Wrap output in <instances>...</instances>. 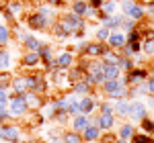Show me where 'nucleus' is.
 <instances>
[{
    "label": "nucleus",
    "mask_w": 154,
    "mask_h": 143,
    "mask_svg": "<svg viewBox=\"0 0 154 143\" xmlns=\"http://www.w3.org/2000/svg\"><path fill=\"white\" fill-rule=\"evenodd\" d=\"M37 53H39V57H41V63H43V66L54 60V47H51L49 43H43V45L39 47V51H37Z\"/></svg>",
    "instance_id": "nucleus-24"
},
{
    "label": "nucleus",
    "mask_w": 154,
    "mask_h": 143,
    "mask_svg": "<svg viewBox=\"0 0 154 143\" xmlns=\"http://www.w3.org/2000/svg\"><path fill=\"white\" fill-rule=\"evenodd\" d=\"M117 66H119V70L123 72H130L134 66H138V61L134 60V57H125V55H119V61H117Z\"/></svg>",
    "instance_id": "nucleus-28"
},
{
    "label": "nucleus",
    "mask_w": 154,
    "mask_h": 143,
    "mask_svg": "<svg viewBox=\"0 0 154 143\" xmlns=\"http://www.w3.org/2000/svg\"><path fill=\"white\" fill-rule=\"evenodd\" d=\"M11 41H12L11 27H8L6 23H0V47H6Z\"/></svg>",
    "instance_id": "nucleus-26"
},
{
    "label": "nucleus",
    "mask_w": 154,
    "mask_h": 143,
    "mask_svg": "<svg viewBox=\"0 0 154 143\" xmlns=\"http://www.w3.org/2000/svg\"><path fill=\"white\" fill-rule=\"evenodd\" d=\"M39 66H43V63H41V57H39V53H37V51H25L23 60H21V68L33 72V70H37Z\"/></svg>",
    "instance_id": "nucleus-11"
},
{
    "label": "nucleus",
    "mask_w": 154,
    "mask_h": 143,
    "mask_svg": "<svg viewBox=\"0 0 154 143\" xmlns=\"http://www.w3.org/2000/svg\"><path fill=\"white\" fill-rule=\"evenodd\" d=\"M11 80H12V74L8 70L0 72V86H2V88H11Z\"/></svg>",
    "instance_id": "nucleus-36"
},
{
    "label": "nucleus",
    "mask_w": 154,
    "mask_h": 143,
    "mask_svg": "<svg viewBox=\"0 0 154 143\" xmlns=\"http://www.w3.org/2000/svg\"><path fill=\"white\" fill-rule=\"evenodd\" d=\"M41 45H43V41H39L35 35H29V37L23 41L25 51H39V47H41Z\"/></svg>",
    "instance_id": "nucleus-27"
},
{
    "label": "nucleus",
    "mask_w": 154,
    "mask_h": 143,
    "mask_svg": "<svg viewBox=\"0 0 154 143\" xmlns=\"http://www.w3.org/2000/svg\"><path fill=\"white\" fill-rule=\"evenodd\" d=\"M8 119H11L8 110H6V108H0V125H2V123H6Z\"/></svg>",
    "instance_id": "nucleus-41"
},
{
    "label": "nucleus",
    "mask_w": 154,
    "mask_h": 143,
    "mask_svg": "<svg viewBox=\"0 0 154 143\" xmlns=\"http://www.w3.org/2000/svg\"><path fill=\"white\" fill-rule=\"evenodd\" d=\"M51 33H54V37H58V39H68V37H70V31H68V27L64 25L62 19H56V21H54Z\"/></svg>",
    "instance_id": "nucleus-18"
},
{
    "label": "nucleus",
    "mask_w": 154,
    "mask_h": 143,
    "mask_svg": "<svg viewBox=\"0 0 154 143\" xmlns=\"http://www.w3.org/2000/svg\"><path fill=\"white\" fill-rule=\"evenodd\" d=\"M64 2H66V0H45V4H49V6H54V8H56V6H62Z\"/></svg>",
    "instance_id": "nucleus-42"
},
{
    "label": "nucleus",
    "mask_w": 154,
    "mask_h": 143,
    "mask_svg": "<svg viewBox=\"0 0 154 143\" xmlns=\"http://www.w3.org/2000/svg\"><path fill=\"white\" fill-rule=\"evenodd\" d=\"M136 133V125L134 123H123V125H119L117 129V139H123V141H130V137Z\"/></svg>",
    "instance_id": "nucleus-21"
},
{
    "label": "nucleus",
    "mask_w": 154,
    "mask_h": 143,
    "mask_svg": "<svg viewBox=\"0 0 154 143\" xmlns=\"http://www.w3.org/2000/svg\"><path fill=\"white\" fill-rule=\"evenodd\" d=\"M109 33H111V31H109L107 27H103V25H101V27L97 29V33H95V39H97V41H103V43H105L107 37H109Z\"/></svg>",
    "instance_id": "nucleus-37"
},
{
    "label": "nucleus",
    "mask_w": 154,
    "mask_h": 143,
    "mask_svg": "<svg viewBox=\"0 0 154 143\" xmlns=\"http://www.w3.org/2000/svg\"><path fill=\"white\" fill-rule=\"evenodd\" d=\"M72 94H78V96H86V94H93L95 92V88L93 86H88V84L84 82V80H78V82L72 84Z\"/></svg>",
    "instance_id": "nucleus-20"
},
{
    "label": "nucleus",
    "mask_w": 154,
    "mask_h": 143,
    "mask_svg": "<svg viewBox=\"0 0 154 143\" xmlns=\"http://www.w3.org/2000/svg\"><path fill=\"white\" fill-rule=\"evenodd\" d=\"M11 88L14 90V94H25V92H29V86H27V76H25V74H21V76H12Z\"/></svg>",
    "instance_id": "nucleus-17"
},
{
    "label": "nucleus",
    "mask_w": 154,
    "mask_h": 143,
    "mask_svg": "<svg viewBox=\"0 0 154 143\" xmlns=\"http://www.w3.org/2000/svg\"><path fill=\"white\" fill-rule=\"evenodd\" d=\"M88 125H91V117H88V115H82V112H80V115L72 117V129H74V131L82 133Z\"/></svg>",
    "instance_id": "nucleus-19"
},
{
    "label": "nucleus",
    "mask_w": 154,
    "mask_h": 143,
    "mask_svg": "<svg viewBox=\"0 0 154 143\" xmlns=\"http://www.w3.org/2000/svg\"><path fill=\"white\" fill-rule=\"evenodd\" d=\"M21 129L17 127V125H6V123H2L0 125V139L6 143H21Z\"/></svg>",
    "instance_id": "nucleus-6"
},
{
    "label": "nucleus",
    "mask_w": 154,
    "mask_h": 143,
    "mask_svg": "<svg viewBox=\"0 0 154 143\" xmlns=\"http://www.w3.org/2000/svg\"><path fill=\"white\" fill-rule=\"evenodd\" d=\"M62 129H54L51 133H48V139H49V143H62Z\"/></svg>",
    "instance_id": "nucleus-39"
},
{
    "label": "nucleus",
    "mask_w": 154,
    "mask_h": 143,
    "mask_svg": "<svg viewBox=\"0 0 154 143\" xmlns=\"http://www.w3.org/2000/svg\"><path fill=\"white\" fill-rule=\"evenodd\" d=\"M105 51H107V43H103V41H93V43H84L80 55L82 57H101Z\"/></svg>",
    "instance_id": "nucleus-7"
},
{
    "label": "nucleus",
    "mask_w": 154,
    "mask_h": 143,
    "mask_svg": "<svg viewBox=\"0 0 154 143\" xmlns=\"http://www.w3.org/2000/svg\"><path fill=\"white\" fill-rule=\"evenodd\" d=\"M80 135H82L84 143H91V141H99V139H101V135H103V131H101V127H99V125L91 123V125H88Z\"/></svg>",
    "instance_id": "nucleus-15"
},
{
    "label": "nucleus",
    "mask_w": 154,
    "mask_h": 143,
    "mask_svg": "<svg viewBox=\"0 0 154 143\" xmlns=\"http://www.w3.org/2000/svg\"><path fill=\"white\" fill-rule=\"evenodd\" d=\"M97 100L93 94H86V96H80V100H78V107H80V112L82 115H93L97 110Z\"/></svg>",
    "instance_id": "nucleus-13"
},
{
    "label": "nucleus",
    "mask_w": 154,
    "mask_h": 143,
    "mask_svg": "<svg viewBox=\"0 0 154 143\" xmlns=\"http://www.w3.org/2000/svg\"><path fill=\"white\" fill-rule=\"evenodd\" d=\"M136 21H131V19H128L125 14H123V21H121V25H119V29L123 31V33H130V31H134L136 29Z\"/></svg>",
    "instance_id": "nucleus-35"
},
{
    "label": "nucleus",
    "mask_w": 154,
    "mask_h": 143,
    "mask_svg": "<svg viewBox=\"0 0 154 143\" xmlns=\"http://www.w3.org/2000/svg\"><path fill=\"white\" fill-rule=\"evenodd\" d=\"M113 143H128V141H123V139H117V137H115V141Z\"/></svg>",
    "instance_id": "nucleus-46"
},
{
    "label": "nucleus",
    "mask_w": 154,
    "mask_h": 143,
    "mask_svg": "<svg viewBox=\"0 0 154 143\" xmlns=\"http://www.w3.org/2000/svg\"><path fill=\"white\" fill-rule=\"evenodd\" d=\"M51 25H54L51 19L43 16L41 12H37V10H33V12L27 14V27H29L31 31H48Z\"/></svg>",
    "instance_id": "nucleus-3"
},
{
    "label": "nucleus",
    "mask_w": 154,
    "mask_h": 143,
    "mask_svg": "<svg viewBox=\"0 0 154 143\" xmlns=\"http://www.w3.org/2000/svg\"><path fill=\"white\" fill-rule=\"evenodd\" d=\"M103 76H105V80H117V78H121L123 76V72L119 70L117 63H107L105 60H103Z\"/></svg>",
    "instance_id": "nucleus-16"
},
{
    "label": "nucleus",
    "mask_w": 154,
    "mask_h": 143,
    "mask_svg": "<svg viewBox=\"0 0 154 143\" xmlns=\"http://www.w3.org/2000/svg\"><path fill=\"white\" fill-rule=\"evenodd\" d=\"M142 53L146 57H154V37L142 39Z\"/></svg>",
    "instance_id": "nucleus-31"
},
{
    "label": "nucleus",
    "mask_w": 154,
    "mask_h": 143,
    "mask_svg": "<svg viewBox=\"0 0 154 143\" xmlns=\"http://www.w3.org/2000/svg\"><path fill=\"white\" fill-rule=\"evenodd\" d=\"M88 2L86 0H72V4H70V12H74V14H78V16H86V12H88Z\"/></svg>",
    "instance_id": "nucleus-23"
},
{
    "label": "nucleus",
    "mask_w": 154,
    "mask_h": 143,
    "mask_svg": "<svg viewBox=\"0 0 154 143\" xmlns=\"http://www.w3.org/2000/svg\"><path fill=\"white\" fill-rule=\"evenodd\" d=\"M103 88V94L107 100H119V98H128V82H125V76H121L117 80H105L101 84Z\"/></svg>",
    "instance_id": "nucleus-1"
},
{
    "label": "nucleus",
    "mask_w": 154,
    "mask_h": 143,
    "mask_svg": "<svg viewBox=\"0 0 154 143\" xmlns=\"http://www.w3.org/2000/svg\"><path fill=\"white\" fill-rule=\"evenodd\" d=\"M142 6H150V4H154V0H138Z\"/></svg>",
    "instance_id": "nucleus-44"
},
{
    "label": "nucleus",
    "mask_w": 154,
    "mask_h": 143,
    "mask_svg": "<svg viewBox=\"0 0 154 143\" xmlns=\"http://www.w3.org/2000/svg\"><path fill=\"white\" fill-rule=\"evenodd\" d=\"M113 115L117 119H128L130 117V100L128 98H119L113 104Z\"/></svg>",
    "instance_id": "nucleus-14"
},
{
    "label": "nucleus",
    "mask_w": 154,
    "mask_h": 143,
    "mask_svg": "<svg viewBox=\"0 0 154 143\" xmlns=\"http://www.w3.org/2000/svg\"><path fill=\"white\" fill-rule=\"evenodd\" d=\"M144 88H146V96H154V74L148 76V80L144 82Z\"/></svg>",
    "instance_id": "nucleus-38"
},
{
    "label": "nucleus",
    "mask_w": 154,
    "mask_h": 143,
    "mask_svg": "<svg viewBox=\"0 0 154 143\" xmlns=\"http://www.w3.org/2000/svg\"><path fill=\"white\" fill-rule=\"evenodd\" d=\"M62 143H84V139H82V135H80L78 131L70 129V131L62 133Z\"/></svg>",
    "instance_id": "nucleus-25"
},
{
    "label": "nucleus",
    "mask_w": 154,
    "mask_h": 143,
    "mask_svg": "<svg viewBox=\"0 0 154 143\" xmlns=\"http://www.w3.org/2000/svg\"><path fill=\"white\" fill-rule=\"evenodd\" d=\"M144 117H148V107L142 100H130V119H134V123H140Z\"/></svg>",
    "instance_id": "nucleus-8"
},
{
    "label": "nucleus",
    "mask_w": 154,
    "mask_h": 143,
    "mask_svg": "<svg viewBox=\"0 0 154 143\" xmlns=\"http://www.w3.org/2000/svg\"><path fill=\"white\" fill-rule=\"evenodd\" d=\"M101 10L111 16V14L119 12V2H117V0H105V2H103V6H101Z\"/></svg>",
    "instance_id": "nucleus-33"
},
{
    "label": "nucleus",
    "mask_w": 154,
    "mask_h": 143,
    "mask_svg": "<svg viewBox=\"0 0 154 143\" xmlns=\"http://www.w3.org/2000/svg\"><path fill=\"white\" fill-rule=\"evenodd\" d=\"M4 8L11 12L12 16L17 19V16H21L25 10V2H21V0H6V4H4Z\"/></svg>",
    "instance_id": "nucleus-22"
},
{
    "label": "nucleus",
    "mask_w": 154,
    "mask_h": 143,
    "mask_svg": "<svg viewBox=\"0 0 154 143\" xmlns=\"http://www.w3.org/2000/svg\"><path fill=\"white\" fill-rule=\"evenodd\" d=\"M6 110H8L11 119H23V117H27L29 115V108H27V104H25V100H23V94H12L8 98Z\"/></svg>",
    "instance_id": "nucleus-2"
},
{
    "label": "nucleus",
    "mask_w": 154,
    "mask_h": 143,
    "mask_svg": "<svg viewBox=\"0 0 154 143\" xmlns=\"http://www.w3.org/2000/svg\"><path fill=\"white\" fill-rule=\"evenodd\" d=\"M11 68H12L11 53H8L4 47H0V72H2V70H11Z\"/></svg>",
    "instance_id": "nucleus-29"
},
{
    "label": "nucleus",
    "mask_w": 154,
    "mask_h": 143,
    "mask_svg": "<svg viewBox=\"0 0 154 143\" xmlns=\"http://www.w3.org/2000/svg\"><path fill=\"white\" fill-rule=\"evenodd\" d=\"M23 100H25V104H27V108H29V112H41L43 104L48 102V100H45V96H43V94H37V92H25Z\"/></svg>",
    "instance_id": "nucleus-5"
},
{
    "label": "nucleus",
    "mask_w": 154,
    "mask_h": 143,
    "mask_svg": "<svg viewBox=\"0 0 154 143\" xmlns=\"http://www.w3.org/2000/svg\"><path fill=\"white\" fill-rule=\"evenodd\" d=\"M88 117H91V123L99 125L103 133H105V131H111V129L115 127V123H117V121H115L117 117H115L113 112H111V115H101V112H99L97 117H93V115H88Z\"/></svg>",
    "instance_id": "nucleus-9"
},
{
    "label": "nucleus",
    "mask_w": 154,
    "mask_h": 143,
    "mask_svg": "<svg viewBox=\"0 0 154 143\" xmlns=\"http://www.w3.org/2000/svg\"><path fill=\"white\" fill-rule=\"evenodd\" d=\"M128 143H154V137H152V135H148V133L140 131V133H134Z\"/></svg>",
    "instance_id": "nucleus-32"
},
{
    "label": "nucleus",
    "mask_w": 154,
    "mask_h": 143,
    "mask_svg": "<svg viewBox=\"0 0 154 143\" xmlns=\"http://www.w3.org/2000/svg\"><path fill=\"white\" fill-rule=\"evenodd\" d=\"M6 94V88H2V86H0V96H4Z\"/></svg>",
    "instance_id": "nucleus-45"
},
{
    "label": "nucleus",
    "mask_w": 154,
    "mask_h": 143,
    "mask_svg": "<svg viewBox=\"0 0 154 143\" xmlns=\"http://www.w3.org/2000/svg\"><path fill=\"white\" fill-rule=\"evenodd\" d=\"M91 143H99V141H91Z\"/></svg>",
    "instance_id": "nucleus-47"
},
{
    "label": "nucleus",
    "mask_w": 154,
    "mask_h": 143,
    "mask_svg": "<svg viewBox=\"0 0 154 143\" xmlns=\"http://www.w3.org/2000/svg\"><path fill=\"white\" fill-rule=\"evenodd\" d=\"M74 63H76V53H74L72 49H64V51H60V55L56 57V66H58V70H70Z\"/></svg>",
    "instance_id": "nucleus-10"
},
{
    "label": "nucleus",
    "mask_w": 154,
    "mask_h": 143,
    "mask_svg": "<svg viewBox=\"0 0 154 143\" xmlns=\"http://www.w3.org/2000/svg\"><path fill=\"white\" fill-rule=\"evenodd\" d=\"M113 141H115V139H113ZM113 141H111V143H113Z\"/></svg>",
    "instance_id": "nucleus-48"
},
{
    "label": "nucleus",
    "mask_w": 154,
    "mask_h": 143,
    "mask_svg": "<svg viewBox=\"0 0 154 143\" xmlns=\"http://www.w3.org/2000/svg\"><path fill=\"white\" fill-rule=\"evenodd\" d=\"M97 110H99L101 115H111V112H113L111 100H101V102H97Z\"/></svg>",
    "instance_id": "nucleus-34"
},
{
    "label": "nucleus",
    "mask_w": 154,
    "mask_h": 143,
    "mask_svg": "<svg viewBox=\"0 0 154 143\" xmlns=\"http://www.w3.org/2000/svg\"><path fill=\"white\" fill-rule=\"evenodd\" d=\"M105 43H107V47H109V49L119 51V49L125 45V33H121V31H111Z\"/></svg>",
    "instance_id": "nucleus-12"
},
{
    "label": "nucleus",
    "mask_w": 154,
    "mask_h": 143,
    "mask_svg": "<svg viewBox=\"0 0 154 143\" xmlns=\"http://www.w3.org/2000/svg\"><path fill=\"white\" fill-rule=\"evenodd\" d=\"M8 107V96L4 94V96H0V108H6Z\"/></svg>",
    "instance_id": "nucleus-43"
},
{
    "label": "nucleus",
    "mask_w": 154,
    "mask_h": 143,
    "mask_svg": "<svg viewBox=\"0 0 154 143\" xmlns=\"http://www.w3.org/2000/svg\"><path fill=\"white\" fill-rule=\"evenodd\" d=\"M138 125H140V131H142V133H148V135H152V137H154V119H152V117H144Z\"/></svg>",
    "instance_id": "nucleus-30"
},
{
    "label": "nucleus",
    "mask_w": 154,
    "mask_h": 143,
    "mask_svg": "<svg viewBox=\"0 0 154 143\" xmlns=\"http://www.w3.org/2000/svg\"><path fill=\"white\" fill-rule=\"evenodd\" d=\"M123 76H125V82H128V86H138V84H144L146 80H148L150 72L146 70V68L134 66V68H131L130 72H125Z\"/></svg>",
    "instance_id": "nucleus-4"
},
{
    "label": "nucleus",
    "mask_w": 154,
    "mask_h": 143,
    "mask_svg": "<svg viewBox=\"0 0 154 143\" xmlns=\"http://www.w3.org/2000/svg\"><path fill=\"white\" fill-rule=\"evenodd\" d=\"M86 2H88V6H91V8L99 10V8L103 6V2H105V0H86Z\"/></svg>",
    "instance_id": "nucleus-40"
}]
</instances>
